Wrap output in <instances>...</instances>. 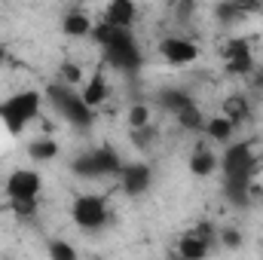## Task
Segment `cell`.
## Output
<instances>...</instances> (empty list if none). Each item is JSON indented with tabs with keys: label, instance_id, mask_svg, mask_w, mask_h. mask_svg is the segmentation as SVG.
<instances>
[{
	"label": "cell",
	"instance_id": "1",
	"mask_svg": "<svg viewBox=\"0 0 263 260\" xmlns=\"http://www.w3.org/2000/svg\"><path fill=\"white\" fill-rule=\"evenodd\" d=\"M223 190L227 199L239 208H245L251 202V187H254V175H257V156L251 150L248 141H236L227 147L223 159Z\"/></svg>",
	"mask_w": 263,
	"mask_h": 260
},
{
	"label": "cell",
	"instance_id": "2",
	"mask_svg": "<svg viewBox=\"0 0 263 260\" xmlns=\"http://www.w3.org/2000/svg\"><path fill=\"white\" fill-rule=\"evenodd\" d=\"M92 37H95V43L104 49V59H107L110 67L126 70V73H135V70L141 67V62H144V59H141V46H138V40H135L132 31L114 28V25L101 22V25L92 28Z\"/></svg>",
	"mask_w": 263,
	"mask_h": 260
},
{
	"label": "cell",
	"instance_id": "3",
	"mask_svg": "<svg viewBox=\"0 0 263 260\" xmlns=\"http://www.w3.org/2000/svg\"><path fill=\"white\" fill-rule=\"evenodd\" d=\"M43 190V178L34 169H15L6 181V196L9 205L18 217H31L37 214V196Z\"/></svg>",
	"mask_w": 263,
	"mask_h": 260
},
{
	"label": "cell",
	"instance_id": "4",
	"mask_svg": "<svg viewBox=\"0 0 263 260\" xmlns=\"http://www.w3.org/2000/svg\"><path fill=\"white\" fill-rule=\"evenodd\" d=\"M40 101L43 95L37 89H22L15 95H9L6 101H0V123L9 135H22L28 129V123L40 114Z\"/></svg>",
	"mask_w": 263,
	"mask_h": 260
},
{
	"label": "cell",
	"instance_id": "5",
	"mask_svg": "<svg viewBox=\"0 0 263 260\" xmlns=\"http://www.w3.org/2000/svg\"><path fill=\"white\" fill-rule=\"evenodd\" d=\"M123 165L126 162L120 159V153L114 147H95V150L80 153L70 162V172L80 178H120Z\"/></svg>",
	"mask_w": 263,
	"mask_h": 260
},
{
	"label": "cell",
	"instance_id": "6",
	"mask_svg": "<svg viewBox=\"0 0 263 260\" xmlns=\"http://www.w3.org/2000/svg\"><path fill=\"white\" fill-rule=\"evenodd\" d=\"M46 95H49V101L55 104V110L65 117L70 126H80V129H89L92 123H95V110H89L86 104H83V98H80V92H73V89H67L65 83H52L49 89H46Z\"/></svg>",
	"mask_w": 263,
	"mask_h": 260
},
{
	"label": "cell",
	"instance_id": "7",
	"mask_svg": "<svg viewBox=\"0 0 263 260\" xmlns=\"http://www.w3.org/2000/svg\"><path fill=\"white\" fill-rule=\"evenodd\" d=\"M70 217L83 233H95L101 227H107V202L104 196H77L70 205Z\"/></svg>",
	"mask_w": 263,
	"mask_h": 260
},
{
	"label": "cell",
	"instance_id": "8",
	"mask_svg": "<svg viewBox=\"0 0 263 260\" xmlns=\"http://www.w3.org/2000/svg\"><path fill=\"white\" fill-rule=\"evenodd\" d=\"M156 52L168 62V65H193L199 59V43L196 40H190V37H181V34H172V37H162L159 43H156Z\"/></svg>",
	"mask_w": 263,
	"mask_h": 260
},
{
	"label": "cell",
	"instance_id": "9",
	"mask_svg": "<svg viewBox=\"0 0 263 260\" xmlns=\"http://www.w3.org/2000/svg\"><path fill=\"white\" fill-rule=\"evenodd\" d=\"M220 55H223V67L227 73H251L254 70V55L248 49V40L242 37H230L223 46H220Z\"/></svg>",
	"mask_w": 263,
	"mask_h": 260
},
{
	"label": "cell",
	"instance_id": "10",
	"mask_svg": "<svg viewBox=\"0 0 263 260\" xmlns=\"http://www.w3.org/2000/svg\"><path fill=\"white\" fill-rule=\"evenodd\" d=\"M120 184H123V190L129 196H144L150 190V184H153V169L147 162H129L120 172Z\"/></svg>",
	"mask_w": 263,
	"mask_h": 260
},
{
	"label": "cell",
	"instance_id": "11",
	"mask_svg": "<svg viewBox=\"0 0 263 260\" xmlns=\"http://www.w3.org/2000/svg\"><path fill=\"white\" fill-rule=\"evenodd\" d=\"M107 95H110V86H107V77H104V67H98L86 83H83V92H80V98H83V104L89 107V110H98L104 101H107Z\"/></svg>",
	"mask_w": 263,
	"mask_h": 260
},
{
	"label": "cell",
	"instance_id": "12",
	"mask_svg": "<svg viewBox=\"0 0 263 260\" xmlns=\"http://www.w3.org/2000/svg\"><path fill=\"white\" fill-rule=\"evenodd\" d=\"M135 18H138V6H135L132 0H114V3L104 9V22L114 25V28H126V31H132Z\"/></svg>",
	"mask_w": 263,
	"mask_h": 260
},
{
	"label": "cell",
	"instance_id": "13",
	"mask_svg": "<svg viewBox=\"0 0 263 260\" xmlns=\"http://www.w3.org/2000/svg\"><path fill=\"white\" fill-rule=\"evenodd\" d=\"M156 101H159V107H162V110H168V114H175V117H178L181 110H187L190 104H196V101L190 98V92H187V89H178V86L159 89Z\"/></svg>",
	"mask_w": 263,
	"mask_h": 260
},
{
	"label": "cell",
	"instance_id": "14",
	"mask_svg": "<svg viewBox=\"0 0 263 260\" xmlns=\"http://www.w3.org/2000/svg\"><path fill=\"white\" fill-rule=\"evenodd\" d=\"M187 169H190V175H196V178H208V175L217 172V156H214L205 144H196V150L190 153Z\"/></svg>",
	"mask_w": 263,
	"mask_h": 260
},
{
	"label": "cell",
	"instance_id": "15",
	"mask_svg": "<svg viewBox=\"0 0 263 260\" xmlns=\"http://www.w3.org/2000/svg\"><path fill=\"white\" fill-rule=\"evenodd\" d=\"M211 251V245L205 239H199L196 233H184L178 239V257L181 260H205Z\"/></svg>",
	"mask_w": 263,
	"mask_h": 260
},
{
	"label": "cell",
	"instance_id": "16",
	"mask_svg": "<svg viewBox=\"0 0 263 260\" xmlns=\"http://www.w3.org/2000/svg\"><path fill=\"white\" fill-rule=\"evenodd\" d=\"M92 18L83 12V9H70L65 18H62V31H65V37H89L92 34Z\"/></svg>",
	"mask_w": 263,
	"mask_h": 260
},
{
	"label": "cell",
	"instance_id": "17",
	"mask_svg": "<svg viewBox=\"0 0 263 260\" xmlns=\"http://www.w3.org/2000/svg\"><path fill=\"white\" fill-rule=\"evenodd\" d=\"M205 135L214 141V144H233V135H236V126L223 117V114H217V117H211V120H205Z\"/></svg>",
	"mask_w": 263,
	"mask_h": 260
},
{
	"label": "cell",
	"instance_id": "18",
	"mask_svg": "<svg viewBox=\"0 0 263 260\" xmlns=\"http://www.w3.org/2000/svg\"><path fill=\"white\" fill-rule=\"evenodd\" d=\"M28 156L34 162H52L59 156V141L55 138H34L28 144Z\"/></svg>",
	"mask_w": 263,
	"mask_h": 260
},
{
	"label": "cell",
	"instance_id": "19",
	"mask_svg": "<svg viewBox=\"0 0 263 260\" xmlns=\"http://www.w3.org/2000/svg\"><path fill=\"white\" fill-rule=\"evenodd\" d=\"M248 114H251V107H248V101H245L242 95H230V98L223 101V117H227L233 126H239L242 120H248Z\"/></svg>",
	"mask_w": 263,
	"mask_h": 260
},
{
	"label": "cell",
	"instance_id": "20",
	"mask_svg": "<svg viewBox=\"0 0 263 260\" xmlns=\"http://www.w3.org/2000/svg\"><path fill=\"white\" fill-rule=\"evenodd\" d=\"M178 126L187 132H205V117H202V110H199V104H190L187 110H181L178 117Z\"/></svg>",
	"mask_w": 263,
	"mask_h": 260
},
{
	"label": "cell",
	"instance_id": "21",
	"mask_svg": "<svg viewBox=\"0 0 263 260\" xmlns=\"http://www.w3.org/2000/svg\"><path fill=\"white\" fill-rule=\"evenodd\" d=\"M59 83H65L67 89L80 86L83 83V67L77 65V62H62L59 65Z\"/></svg>",
	"mask_w": 263,
	"mask_h": 260
},
{
	"label": "cell",
	"instance_id": "22",
	"mask_svg": "<svg viewBox=\"0 0 263 260\" xmlns=\"http://www.w3.org/2000/svg\"><path fill=\"white\" fill-rule=\"evenodd\" d=\"M129 132H135V129H147L150 126V104H132L129 107Z\"/></svg>",
	"mask_w": 263,
	"mask_h": 260
},
{
	"label": "cell",
	"instance_id": "23",
	"mask_svg": "<svg viewBox=\"0 0 263 260\" xmlns=\"http://www.w3.org/2000/svg\"><path fill=\"white\" fill-rule=\"evenodd\" d=\"M254 6H239V3H217L214 6V15L223 22V25H230V22H236L239 15H245V12H251Z\"/></svg>",
	"mask_w": 263,
	"mask_h": 260
},
{
	"label": "cell",
	"instance_id": "24",
	"mask_svg": "<svg viewBox=\"0 0 263 260\" xmlns=\"http://www.w3.org/2000/svg\"><path fill=\"white\" fill-rule=\"evenodd\" d=\"M46 251H49V260H77L73 245H70V242H65V239H52Z\"/></svg>",
	"mask_w": 263,
	"mask_h": 260
},
{
	"label": "cell",
	"instance_id": "25",
	"mask_svg": "<svg viewBox=\"0 0 263 260\" xmlns=\"http://www.w3.org/2000/svg\"><path fill=\"white\" fill-rule=\"evenodd\" d=\"M129 135H132V144H135L138 150H147V147H150V144L159 138V129L150 123L147 129H135V132H129Z\"/></svg>",
	"mask_w": 263,
	"mask_h": 260
},
{
	"label": "cell",
	"instance_id": "26",
	"mask_svg": "<svg viewBox=\"0 0 263 260\" xmlns=\"http://www.w3.org/2000/svg\"><path fill=\"white\" fill-rule=\"evenodd\" d=\"M220 245L223 248H242V233L236 230V227H227V230H220Z\"/></svg>",
	"mask_w": 263,
	"mask_h": 260
},
{
	"label": "cell",
	"instance_id": "27",
	"mask_svg": "<svg viewBox=\"0 0 263 260\" xmlns=\"http://www.w3.org/2000/svg\"><path fill=\"white\" fill-rule=\"evenodd\" d=\"M3 59H6V49H3V43H0V65H3Z\"/></svg>",
	"mask_w": 263,
	"mask_h": 260
},
{
	"label": "cell",
	"instance_id": "28",
	"mask_svg": "<svg viewBox=\"0 0 263 260\" xmlns=\"http://www.w3.org/2000/svg\"><path fill=\"white\" fill-rule=\"evenodd\" d=\"M260 83H263V67H260Z\"/></svg>",
	"mask_w": 263,
	"mask_h": 260
},
{
	"label": "cell",
	"instance_id": "29",
	"mask_svg": "<svg viewBox=\"0 0 263 260\" xmlns=\"http://www.w3.org/2000/svg\"><path fill=\"white\" fill-rule=\"evenodd\" d=\"M175 260H181V257H175Z\"/></svg>",
	"mask_w": 263,
	"mask_h": 260
}]
</instances>
